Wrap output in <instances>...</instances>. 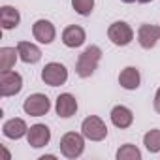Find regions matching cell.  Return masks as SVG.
<instances>
[{"mask_svg":"<svg viewBox=\"0 0 160 160\" xmlns=\"http://www.w3.org/2000/svg\"><path fill=\"white\" fill-rule=\"evenodd\" d=\"M158 40H160V27L143 23L138 28V42L143 49H152L158 43Z\"/></svg>","mask_w":160,"mask_h":160,"instance_id":"obj_11","label":"cell"},{"mask_svg":"<svg viewBox=\"0 0 160 160\" xmlns=\"http://www.w3.org/2000/svg\"><path fill=\"white\" fill-rule=\"evenodd\" d=\"M139 4H149V2H152V0H138Z\"/></svg>","mask_w":160,"mask_h":160,"instance_id":"obj_24","label":"cell"},{"mask_svg":"<svg viewBox=\"0 0 160 160\" xmlns=\"http://www.w3.org/2000/svg\"><path fill=\"white\" fill-rule=\"evenodd\" d=\"M87 40V34H85V28L79 27V25H70L62 30V43L70 49H75V47H81Z\"/></svg>","mask_w":160,"mask_h":160,"instance_id":"obj_12","label":"cell"},{"mask_svg":"<svg viewBox=\"0 0 160 160\" xmlns=\"http://www.w3.org/2000/svg\"><path fill=\"white\" fill-rule=\"evenodd\" d=\"M23 109H25V113L30 115V117H43V115H47L49 109H51V100H49L47 94L34 92V94H30V96L25 98Z\"/></svg>","mask_w":160,"mask_h":160,"instance_id":"obj_4","label":"cell"},{"mask_svg":"<svg viewBox=\"0 0 160 160\" xmlns=\"http://www.w3.org/2000/svg\"><path fill=\"white\" fill-rule=\"evenodd\" d=\"M21 23V13L17 8L13 6H2L0 8V25H2L4 30H12L17 28Z\"/></svg>","mask_w":160,"mask_h":160,"instance_id":"obj_17","label":"cell"},{"mask_svg":"<svg viewBox=\"0 0 160 160\" xmlns=\"http://www.w3.org/2000/svg\"><path fill=\"white\" fill-rule=\"evenodd\" d=\"M143 145L149 152H160V130L158 128H152L149 130L145 136H143Z\"/></svg>","mask_w":160,"mask_h":160,"instance_id":"obj_19","label":"cell"},{"mask_svg":"<svg viewBox=\"0 0 160 160\" xmlns=\"http://www.w3.org/2000/svg\"><path fill=\"white\" fill-rule=\"evenodd\" d=\"M17 51H19V58L25 64H36L42 58V49L36 43H30V42H19Z\"/></svg>","mask_w":160,"mask_h":160,"instance_id":"obj_16","label":"cell"},{"mask_svg":"<svg viewBox=\"0 0 160 160\" xmlns=\"http://www.w3.org/2000/svg\"><path fill=\"white\" fill-rule=\"evenodd\" d=\"M109 117H111L113 126H117V128H121V130L130 128L132 122H134V113H132V109L126 108V106H115V108L111 109Z\"/></svg>","mask_w":160,"mask_h":160,"instance_id":"obj_15","label":"cell"},{"mask_svg":"<svg viewBox=\"0 0 160 160\" xmlns=\"http://www.w3.org/2000/svg\"><path fill=\"white\" fill-rule=\"evenodd\" d=\"M100 60H102V49H100L98 45H89V47H85V51L77 57L75 73H77L79 77H83V79L91 77V75L96 72Z\"/></svg>","mask_w":160,"mask_h":160,"instance_id":"obj_1","label":"cell"},{"mask_svg":"<svg viewBox=\"0 0 160 160\" xmlns=\"http://www.w3.org/2000/svg\"><path fill=\"white\" fill-rule=\"evenodd\" d=\"M27 132H28V126H27L25 119H21V117L8 119L2 124V134L8 139H21L23 136H27Z\"/></svg>","mask_w":160,"mask_h":160,"instance_id":"obj_13","label":"cell"},{"mask_svg":"<svg viewBox=\"0 0 160 160\" xmlns=\"http://www.w3.org/2000/svg\"><path fill=\"white\" fill-rule=\"evenodd\" d=\"M121 2H124V4H132V2H138V0H121Z\"/></svg>","mask_w":160,"mask_h":160,"instance_id":"obj_23","label":"cell"},{"mask_svg":"<svg viewBox=\"0 0 160 160\" xmlns=\"http://www.w3.org/2000/svg\"><path fill=\"white\" fill-rule=\"evenodd\" d=\"M72 8L75 10V13L87 17L94 10V0H72Z\"/></svg>","mask_w":160,"mask_h":160,"instance_id":"obj_21","label":"cell"},{"mask_svg":"<svg viewBox=\"0 0 160 160\" xmlns=\"http://www.w3.org/2000/svg\"><path fill=\"white\" fill-rule=\"evenodd\" d=\"M115 156H117V160H141V151L132 143H124L117 151Z\"/></svg>","mask_w":160,"mask_h":160,"instance_id":"obj_20","label":"cell"},{"mask_svg":"<svg viewBox=\"0 0 160 160\" xmlns=\"http://www.w3.org/2000/svg\"><path fill=\"white\" fill-rule=\"evenodd\" d=\"M27 141L32 149H42L51 141V130L45 124H32L27 132Z\"/></svg>","mask_w":160,"mask_h":160,"instance_id":"obj_9","label":"cell"},{"mask_svg":"<svg viewBox=\"0 0 160 160\" xmlns=\"http://www.w3.org/2000/svg\"><path fill=\"white\" fill-rule=\"evenodd\" d=\"M17 58H19L17 47H0V72L12 70Z\"/></svg>","mask_w":160,"mask_h":160,"instance_id":"obj_18","label":"cell"},{"mask_svg":"<svg viewBox=\"0 0 160 160\" xmlns=\"http://www.w3.org/2000/svg\"><path fill=\"white\" fill-rule=\"evenodd\" d=\"M108 38H109V42L113 45L124 47V45H128L134 40V30H132V27L126 21H115L108 28Z\"/></svg>","mask_w":160,"mask_h":160,"instance_id":"obj_7","label":"cell"},{"mask_svg":"<svg viewBox=\"0 0 160 160\" xmlns=\"http://www.w3.org/2000/svg\"><path fill=\"white\" fill-rule=\"evenodd\" d=\"M23 89V77L19 72L8 70V72H0V94L2 98H10L19 94Z\"/></svg>","mask_w":160,"mask_h":160,"instance_id":"obj_6","label":"cell"},{"mask_svg":"<svg viewBox=\"0 0 160 160\" xmlns=\"http://www.w3.org/2000/svg\"><path fill=\"white\" fill-rule=\"evenodd\" d=\"M81 134H83L87 139H91V141H102V139H106V136H108V126H106V122H104L100 117L89 115V117H85L83 122H81Z\"/></svg>","mask_w":160,"mask_h":160,"instance_id":"obj_5","label":"cell"},{"mask_svg":"<svg viewBox=\"0 0 160 160\" xmlns=\"http://www.w3.org/2000/svg\"><path fill=\"white\" fill-rule=\"evenodd\" d=\"M141 83V73L136 66H126L124 70H121L119 73V85L126 91H136L139 89Z\"/></svg>","mask_w":160,"mask_h":160,"instance_id":"obj_14","label":"cell"},{"mask_svg":"<svg viewBox=\"0 0 160 160\" xmlns=\"http://www.w3.org/2000/svg\"><path fill=\"white\" fill-rule=\"evenodd\" d=\"M152 108H154V111H156V113H160V87H158V91H156V94H154Z\"/></svg>","mask_w":160,"mask_h":160,"instance_id":"obj_22","label":"cell"},{"mask_svg":"<svg viewBox=\"0 0 160 160\" xmlns=\"http://www.w3.org/2000/svg\"><path fill=\"white\" fill-rule=\"evenodd\" d=\"M32 36H34V40H38L40 43L49 45V43H53L55 38H57V28H55V25H53L51 21H47V19H38V21L32 25Z\"/></svg>","mask_w":160,"mask_h":160,"instance_id":"obj_8","label":"cell"},{"mask_svg":"<svg viewBox=\"0 0 160 160\" xmlns=\"http://www.w3.org/2000/svg\"><path fill=\"white\" fill-rule=\"evenodd\" d=\"M85 139H87V138H85L83 134L66 132V134L60 138V143H58L62 156H66V158H70V160L79 158V156L83 154V151H85Z\"/></svg>","mask_w":160,"mask_h":160,"instance_id":"obj_2","label":"cell"},{"mask_svg":"<svg viewBox=\"0 0 160 160\" xmlns=\"http://www.w3.org/2000/svg\"><path fill=\"white\" fill-rule=\"evenodd\" d=\"M55 111L60 119H70L77 113V100L73 94L70 92H62L57 96V102H55Z\"/></svg>","mask_w":160,"mask_h":160,"instance_id":"obj_10","label":"cell"},{"mask_svg":"<svg viewBox=\"0 0 160 160\" xmlns=\"http://www.w3.org/2000/svg\"><path fill=\"white\" fill-rule=\"evenodd\" d=\"M42 81L49 87H60L68 81V68L60 62H47L42 70Z\"/></svg>","mask_w":160,"mask_h":160,"instance_id":"obj_3","label":"cell"}]
</instances>
